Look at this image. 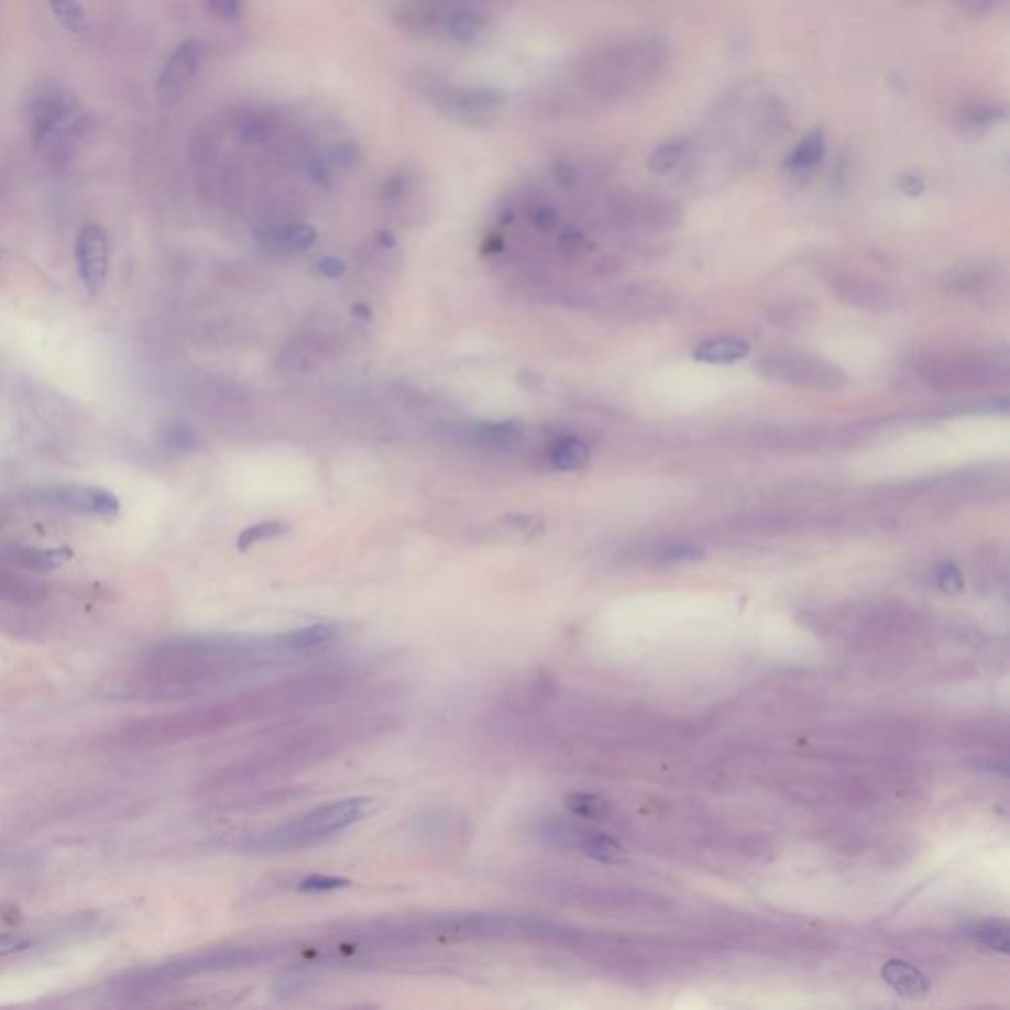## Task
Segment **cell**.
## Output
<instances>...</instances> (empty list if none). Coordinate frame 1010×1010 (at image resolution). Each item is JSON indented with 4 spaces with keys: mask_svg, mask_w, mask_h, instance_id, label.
Returning <instances> with one entry per match:
<instances>
[{
    "mask_svg": "<svg viewBox=\"0 0 1010 1010\" xmlns=\"http://www.w3.org/2000/svg\"><path fill=\"white\" fill-rule=\"evenodd\" d=\"M669 46L656 34L616 40L582 57L577 66V86L596 103H622L644 96L663 76Z\"/></svg>",
    "mask_w": 1010,
    "mask_h": 1010,
    "instance_id": "cell-1",
    "label": "cell"
},
{
    "mask_svg": "<svg viewBox=\"0 0 1010 1010\" xmlns=\"http://www.w3.org/2000/svg\"><path fill=\"white\" fill-rule=\"evenodd\" d=\"M30 141L52 158H67L89 133V114L72 89L57 79H40L24 101Z\"/></svg>",
    "mask_w": 1010,
    "mask_h": 1010,
    "instance_id": "cell-2",
    "label": "cell"
},
{
    "mask_svg": "<svg viewBox=\"0 0 1010 1010\" xmlns=\"http://www.w3.org/2000/svg\"><path fill=\"white\" fill-rule=\"evenodd\" d=\"M375 810L372 798H348L320 805L318 810L306 813L303 817L288 821L281 827L267 831L249 843V850L261 853H283L295 848L315 845L318 841L328 839L340 831L352 827L353 823L365 820Z\"/></svg>",
    "mask_w": 1010,
    "mask_h": 1010,
    "instance_id": "cell-3",
    "label": "cell"
},
{
    "mask_svg": "<svg viewBox=\"0 0 1010 1010\" xmlns=\"http://www.w3.org/2000/svg\"><path fill=\"white\" fill-rule=\"evenodd\" d=\"M255 957L257 954L253 949H241V947L210 949L201 954L186 955V957L163 963L156 967L127 973L124 977L114 981V989H119L123 995H141V992L154 991L168 982L180 981V979L201 975V973L251 965Z\"/></svg>",
    "mask_w": 1010,
    "mask_h": 1010,
    "instance_id": "cell-4",
    "label": "cell"
},
{
    "mask_svg": "<svg viewBox=\"0 0 1010 1010\" xmlns=\"http://www.w3.org/2000/svg\"><path fill=\"white\" fill-rule=\"evenodd\" d=\"M924 382L942 392L977 389L995 383L1007 372V365L991 353H930L920 360Z\"/></svg>",
    "mask_w": 1010,
    "mask_h": 1010,
    "instance_id": "cell-5",
    "label": "cell"
},
{
    "mask_svg": "<svg viewBox=\"0 0 1010 1010\" xmlns=\"http://www.w3.org/2000/svg\"><path fill=\"white\" fill-rule=\"evenodd\" d=\"M756 367L770 382L811 392H839L847 385V375L841 367L813 353H764Z\"/></svg>",
    "mask_w": 1010,
    "mask_h": 1010,
    "instance_id": "cell-6",
    "label": "cell"
},
{
    "mask_svg": "<svg viewBox=\"0 0 1010 1010\" xmlns=\"http://www.w3.org/2000/svg\"><path fill=\"white\" fill-rule=\"evenodd\" d=\"M539 837L551 847L579 850L599 863H619L626 855V850L611 835L574 821H545L539 827Z\"/></svg>",
    "mask_w": 1010,
    "mask_h": 1010,
    "instance_id": "cell-7",
    "label": "cell"
},
{
    "mask_svg": "<svg viewBox=\"0 0 1010 1010\" xmlns=\"http://www.w3.org/2000/svg\"><path fill=\"white\" fill-rule=\"evenodd\" d=\"M204 54L206 46L200 40H184L174 48L156 81V99L163 109L176 106L190 89L200 72Z\"/></svg>",
    "mask_w": 1010,
    "mask_h": 1010,
    "instance_id": "cell-8",
    "label": "cell"
},
{
    "mask_svg": "<svg viewBox=\"0 0 1010 1010\" xmlns=\"http://www.w3.org/2000/svg\"><path fill=\"white\" fill-rule=\"evenodd\" d=\"M76 265L87 293L97 296L109 275V238L106 229L87 223L79 229L76 239Z\"/></svg>",
    "mask_w": 1010,
    "mask_h": 1010,
    "instance_id": "cell-9",
    "label": "cell"
},
{
    "mask_svg": "<svg viewBox=\"0 0 1010 1010\" xmlns=\"http://www.w3.org/2000/svg\"><path fill=\"white\" fill-rule=\"evenodd\" d=\"M833 290L843 303L857 306L860 310L882 312V310H892L898 305V296L892 288L872 278L858 277V275H843L837 278Z\"/></svg>",
    "mask_w": 1010,
    "mask_h": 1010,
    "instance_id": "cell-10",
    "label": "cell"
},
{
    "mask_svg": "<svg viewBox=\"0 0 1010 1010\" xmlns=\"http://www.w3.org/2000/svg\"><path fill=\"white\" fill-rule=\"evenodd\" d=\"M48 502L64 505L79 514L97 515V517H114L119 514L121 505L119 499L101 487L64 486L46 492Z\"/></svg>",
    "mask_w": 1010,
    "mask_h": 1010,
    "instance_id": "cell-11",
    "label": "cell"
},
{
    "mask_svg": "<svg viewBox=\"0 0 1010 1010\" xmlns=\"http://www.w3.org/2000/svg\"><path fill=\"white\" fill-rule=\"evenodd\" d=\"M439 101V107H450L454 113L468 114V117H480V114H490L499 111L505 106L504 91L496 87H460V89H447V96Z\"/></svg>",
    "mask_w": 1010,
    "mask_h": 1010,
    "instance_id": "cell-12",
    "label": "cell"
},
{
    "mask_svg": "<svg viewBox=\"0 0 1010 1010\" xmlns=\"http://www.w3.org/2000/svg\"><path fill=\"white\" fill-rule=\"evenodd\" d=\"M338 636V626L334 624H315L306 628L293 629L285 632L281 636H275V648L277 654H306L308 649L320 648L330 644Z\"/></svg>",
    "mask_w": 1010,
    "mask_h": 1010,
    "instance_id": "cell-13",
    "label": "cell"
},
{
    "mask_svg": "<svg viewBox=\"0 0 1010 1010\" xmlns=\"http://www.w3.org/2000/svg\"><path fill=\"white\" fill-rule=\"evenodd\" d=\"M750 353V343L743 338H711L699 343L693 350L696 362L726 365V363L740 362Z\"/></svg>",
    "mask_w": 1010,
    "mask_h": 1010,
    "instance_id": "cell-14",
    "label": "cell"
},
{
    "mask_svg": "<svg viewBox=\"0 0 1010 1010\" xmlns=\"http://www.w3.org/2000/svg\"><path fill=\"white\" fill-rule=\"evenodd\" d=\"M882 979L902 997H922L930 989L924 973L918 971L914 965L905 962H888L882 967Z\"/></svg>",
    "mask_w": 1010,
    "mask_h": 1010,
    "instance_id": "cell-15",
    "label": "cell"
},
{
    "mask_svg": "<svg viewBox=\"0 0 1010 1010\" xmlns=\"http://www.w3.org/2000/svg\"><path fill=\"white\" fill-rule=\"evenodd\" d=\"M825 151H827L825 131L823 129H813L788 154L786 168L791 172L813 171L815 166H820L823 156H825Z\"/></svg>",
    "mask_w": 1010,
    "mask_h": 1010,
    "instance_id": "cell-16",
    "label": "cell"
},
{
    "mask_svg": "<svg viewBox=\"0 0 1010 1010\" xmlns=\"http://www.w3.org/2000/svg\"><path fill=\"white\" fill-rule=\"evenodd\" d=\"M447 30L458 44H474L486 30V19L474 9H457L447 17Z\"/></svg>",
    "mask_w": 1010,
    "mask_h": 1010,
    "instance_id": "cell-17",
    "label": "cell"
},
{
    "mask_svg": "<svg viewBox=\"0 0 1010 1010\" xmlns=\"http://www.w3.org/2000/svg\"><path fill=\"white\" fill-rule=\"evenodd\" d=\"M589 458H591L589 447L582 440L572 439V437L557 440L549 449V460L559 470H579V468L586 466Z\"/></svg>",
    "mask_w": 1010,
    "mask_h": 1010,
    "instance_id": "cell-18",
    "label": "cell"
},
{
    "mask_svg": "<svg viewBox=\"0 0 1010 1010\" xmlns=\"http://www.w3.org/2000/svg\"><path fill=\"white\" fill-rule=\"evenodd\" d=\"M691 154V143L687 139H671L659 144L654 153L649 154L648 168L654 174H668L676 171L679 164Z\"/></svg>",
    "mask_w": 1010,
    "mask_h": 1010,
    "instance_id": "cell-19",
    "label": "cell"
},
{
    "mask_svg": "<svg viewBox=\"0 0 1010 1010\" xmlns=\"http://www.w3.org/2000/svg\"><path fill=\"white\" fill-rule=\"evenodd\" d=\"M967 934L971 935L977 944L985 945L992 952L1004 955L1010 952V930L1007 922H1001V920L977 922L967 927Z\"/></svg>",
    "mask_w": 1010,
    "mask_h": 1010,
    "instance_id": "cell-20",
    "label": "cell"
},
{
    "mask_svg": "<svg viewBox=\"0 0 1010 1010\" xmlns=\"http://www.w3.org/2000/svg\"><path fill=\"white\" fill-rule=\"evenodd\" d=\"M564 805L581 820L606 821L611 817V803L594 793H584V791L571 793L567 795Z\"/></svg>",
    "mask_w": 1010,
    "mask_h": 1010,
    "instance_id": "cell-21",
    "label": "cell"
},
{
    "mask_svg": "<svg viewBox=\"0 0 1010 1010\" xmlns=\"http://www.w3.org/2000/svg\"><path fill=\"white\" fill-rule=\"evenodd\" d=\"M962 124L969 131H981V129H991L997 123H1001L1007 117L1002 107L995 103H985V101H973L969 106L963 107L959 111Z\"/></svg>",
    "mask_w": 1010,
    "mask_h": 1010,
    "instance_id": "cell-22",
    "label": "cell"
},
{
    "mask_svg": "<svg viewBox=\"0 0 1010 1010\" xmlns=\"http://www.w3.org/2000/svg\"><path fill=\"white\" fill-rule=\"evenodd\" d=\"M14 559H17L20 567H26V569L52 571L59 564L69 561L72 551L69 549H50V551H46V549H20L14 553Z\"/></svg>",
    "mask_w": 1010,
    "mask_h": 1010,
    "instance_id": "cell-23",
    "label": "cell"
},
{
    "mask_svg": "<svg viewBox=\"0 0 1010 1010\" xmlns=\"http://www.w3.org/2000/svg\"><path fill=\"white\" fill-rule=\"evenodd\" d=\"M52 12L56 14L59 24L69 32H84L87 26L86 10L79 0H48Z\"/></svg>",
    "mask_w": 1010,
    "mask_h": 1010,
    "instance_id": "cell-24",
    "label": "cell"
},
{
    "mask_svg": "<svg viewBox=\"0 0 1010 1010\" xmlns=\"http://www.w3.org/2000/svg\"><path fill=\"white\" fill-rule=\"evenodd\" d=\"M290 531V525L283 522H263V524L251 525L243 534L239 535V551H248L249 547L257 545L259 541H268V539H278Z\"/></svg>",
    "mask_w": 1010,
    "mask_h": 1010,
    "instance_id": "cell-25",
    "label": "cell"
},
{
    "mask_svg": "<svg viewBox=\"0 0 1010 1010\" xmlns=\"http://www.w3.org/2000/svg\"><path fill=\"white\" fill-rule=\"evenodd\" d=\"M656 557L666 562H695L705 559L706 551L695 544H663L659 545Z\"/></svg>",
    "mask_w": 1010,
    "mask_h": 1010,
    "instance_id": "cell-26",
    "label": "cell"
},
{
    "mask_svg": "<svg viewBox=\"0 0 1010 1010\" xmlns=\"http://www.w3.org/2000/svg\"><path fill=\"white\" fill-rule=\"evenodd\" d=\"M345 887H350V880H348V878L312 875V877L300 880L298 890H300V892H330V890H340V888Z\"/></svg>",
    "mask_w": 1010,
    "mask_h": 1010,
    "instance_id": "cell-27",
    "label": "cell"
},
{
    "mask_svg": "<svg viewBox=\"0 0 1010 1010\" xmlns=\"http://www.w3.org/2000/svg\"><path fill=\"white\" fill-rule=\"evenodd\" d=\"M39 945V940L30 934H2L0 935V957L22 954Z\"/></svg>",
    "mask_w": 1010,
    "mask_h": 1010,
    "instance_id": "cell-28",
    "label": "cell"
},
{
    "mask_svg": "<svg viewBox=\"0 0 1010 1010\" xmlns=\"http://www.w3.org/2000/svg\"><path fill=\"white\" fill-rule=\"evenodd\" d=\"M937 584H940L942 591L949 592V594L962 591L963 577L962 571L957 569V564H954V562H944V564H940V569H937Z\"/></svg>",
    "mask_w": 1010,
    "mask_h": 1010,
    "instance_id": "cell-29",
    "label": "cell"
},
{
    "mask_svg": "<svg viewBox=\"0 0 1010 1010\" xmlns=\"http://www.w3.org/2000/svg\"><path fill=\"white\" fill-rule=\"evenodd\" d=\"M955 4L959 7L963 14L971 17V19H985L989 17L992 10L997 9L999 0H955Z\"/></svg>",
    "mask_w": 1010,
    "mask_h": 1010,
    "instance_id": "cell-30",
    "label": "cell"
},
{
    "mask_svg": "<svg viewBox=\"0 0 1010 1010\" xmlns=\"http://www.w3.org/2000/svg\"><path fill=\"white\" fill-rule=\"evenodd\" d=\"M208 7L223 20H235L241 14V0H208Z\"/></svg>",
    "mask_w": 1010,
    "mask_h": 1010,
    "instance_id": "cell-31",
    "label": "cell"
},
{
    "mask_svg": "<svg viewBox=\"0 0 1010 1010\" xmlns=\"http://www.w3.org/2000/svg\"><path fill=\"white\" fill-rule=\"evenodd\" d=\"M241 133L251 143H261V141H265L271 136V129H268L267 123H263L259 119H255V121L251 119V121H245V123L241 124Z\"/></svg>",
    "mask_w": 1010,
    "mask_h": 1010,
    "instance_id": "cell-32",
    "label": "cell"
},
{
    "mask_svg": "<svg viewBox=\"0 0 1010 1010\" xmlns=\"http://www.w3.org/2000/svg\"><path fill=\"white\" fill-rule=\"evenodd\" d=\"M557 221H559V216H557V211H555L553 208H549V206H541V208H537V210H535V228L544 229V231H549V229H553L555 226H557Z\"/></svg>",
    "mask_w": 1010,
    "mask_h": 1010,
    "instance_id": "cell-33",
    "label": "cell"
},
{
    "mask_svg": "<svg viewBox=\"0 0 1010 1010\" xmlns=\"http://www.w3.org/2000/svg\"><path fill=\"white\" fill-rule=\"evenodd\" d=\"M553 172L555 178H557V182L562 184V186H572V184H577V180H579V172H577V168H574L571 163H557Z\"/></svg>",
    "mask_w": 1010,
    "mask_h": 1010,
    "instance_id": "cell-34",
    "label": "cell"
},
{
    "mask_svg": "<svg viewBox=\"0 0 1010 1010\" xmlns=\"http://www.w3.org/2000/svg\"><path fill=\"white\" fill-rule=\"evenodd\" d=\"M316 268H318V273H320V275H325V277L336 278L342 275L343 263L342 261H340V259L326 257V259H320V261H318V265H316Z\"/></svg>",
    "mask_w": 1010,
    "mask_h": 1010,
    "instance_id": "cell-35",
    "label": "cell"
},
{
    "mask_svg": "<svg viewBox=\"0 0 1010 1010\" xmlns=\"http://www.w3.org/2000/svg\"><path fill=\"white\" fill-rule=\"evenodd\" d=\"M584 243V238H582L581 231L577 229H567L561 235V245L569 251H577Z\"/></svg>",
    "mask_w": 1010,
    "mask_h": 1010,
    "instance_id": "cell-36",
    "label": "cell"
}]
</instances>
